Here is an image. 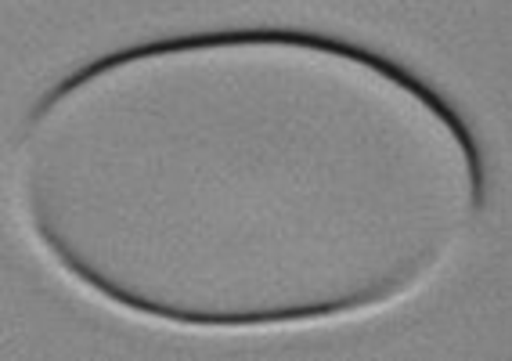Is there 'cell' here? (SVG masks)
<instances>
[{
    "label": "cell",
    "instance_id": "cell-1",
    "mask_svg": "<svg viewBox=\"0 0 512 361\" xmlns=\"http://www.w3.org/2000/svg\"><path fill=\"white\" fill-rule=\"evenodd\" d=\"M228 44L231 47H235V44H293V47H307V51H325V55L350 58V62L368 65V69H375V73H383L386 80H394L397 87H404L408 94H415V98H419V102L426 105L433 116H440V120L448 123V130L458 138L462 152H466L469 174H473V206H476V210H484V203H487L484 159H480V152H476V145H473V138H469V130H466V123H462V116H458V112L451 109V105L444 102V98H440L430 84H422L419 76L408 73L404 65L390 62V58H383V55H375V51H365V47H357V44H347V40L318 37V33H293V29H231V33H202V37L156 40V44L127 47V51H116V55H105V58H98V62L83 65V69H76L69 80H62V84L51 87V91L40 98L37 109L29 112V123H37L47 109H55L62 98H69V94L80 91L87 80H94V76H101V73H109V69H116V65H130V62H138V58H152V55H177V51H199V47H228Z\"/></svg>",
    "mask_w": 512,
    "mask_h": 361
},
{
    "label": "cell",
    "instance_id": "cell-2",
    "mask_svg": "<svg viewBox=\"0 0 512 361\" xmlns=\"http://www.w3.org/2000/svg\"><path fill=\"white\" fill-rule=\"evenodd\" d=\"M40 235L51 250L62 257V264L73 275H80L83 282H91L94 289H101L109 300L123 307H134V311H145V315H156V318H170V322H181V325H278V322H303V318H318V315H336V311H350V307H361V304H375V300H386L394 293L401 282L390 278L383 286H372L365 293H354V297H339V300H329V304H314V307H278V311H242V315H210V311H181V307H163V304H152V300H141L134 293H127L123 286L109 282L105 275H98L94 268H87L80 257H76L69 246L62 242V235H55V228L40 217L37 221Z\"/></svg>",
    "mask_w": 512,
    "mask_h": 361
}]
</instances>
